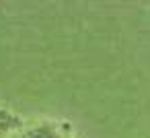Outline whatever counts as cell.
<instances>
[{"instance_id": "cell-2", "label": "cell", "mask_w": 150, "mask_h": 138, "mask_svg": "<svg viewBox=\"0 0 150 138\" xmlns=\"http://www.w3.org/2000/svg\"><path fill=\"white\" fill-rule=\"evenodd\" d=\"M23 126H25V124H23V117H21V115H17L15 111L6 109V107H0V138L15 134V132L21 130Z\"/></svg>"}, {"instance_id": "cell-1", "label": "cell", "mask_w": 150, "mask_h": 138, "mask_svg": "<svg viewBox=\"0 0 150 138\" xmlns=\"http://www.w3.org/2000/svg\"><path fill=\"white\" fill-rule=\"evenodd\" d=\"M13 138H72V130L68 122H54L43 120L31 126H23L13 134Z\"/></svg>"}, {"instance_id": "cell-3", "label": "cell", "mask_w": 150, "mask_h": 138, "mask_svg": "<svg viewBox=\"0 0 150 138\" xmlns=\"http://www.w3.org/2000/svg\"><path fill=\"white\" fill-rule=\"evenodd\" d=\"M4 138H13V134H11V136H4Z\"/></svg>"}]
</instances>
